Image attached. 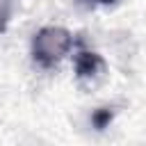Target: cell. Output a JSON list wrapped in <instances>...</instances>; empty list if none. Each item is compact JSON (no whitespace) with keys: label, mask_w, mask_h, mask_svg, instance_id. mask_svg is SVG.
<instances>
[{"label":"cell","mask_w":146,"mask_h":146,"mask_svg":"<svg viewBox=\"0 0 146 146\" xmlns=\"http://www.w3.org/2000/svg\"><path fill=\"white\" fill-rule=\"evenodd\" d=\"M105 73V59L103 55L94 50H80L75 55V75L82 82H96Z\"/></svg>","instance_id":"2"},{"label":"cell","mask_w":146,"mask_h":146,"mask_svg":"<svg viewBox=\"0 0 146 146\" xmlns=\"http://www.w3.org/2000/svg\"><path fill=\"white\" fill-rule=\"evenodd\" d=\"M96 2H100V5H112V2H116V0H96Z\"/></svg>","instance_id":"5"},{"label":"cell","mask_w":146,"mask_h":146,"mask_svg":"<svg viewBox=\"0 0 146 146\" xmlns=\"http://www.w3.org/2000/svg\"><path fill=\"white\" fill-rule=\"evenodd\" d=\"M112 119H114V107H98L91 114V125L96 130H105L112 123Z\"/></svg>","instance_id":"3"},{"label":"cell","mask_w":146,"mask_h":146,"mask_svg":"<svg viewBox=\"0 0 146 146\" xmlns=\"http://www.w3.org/2000/svg\"><path fill=\"white\" fill-rule=\"evenodd\" d=\"M73 48V34L59 25H46L32 36V59L41 68H55Z\"/></svg>","instance_id":"1"},{"label":"cell","mask_w":146,"mask_h":146,"mask_svg":"<svg viewBox=\"0 0 146 146\" xmlns=\"http://www.w3.org/2000/svg\"><path fill=\"white\" fill-rule=\"evenodd\" d=\"M14 14V0H0V34L7 30Z\"/></svg>","instance_id":"4"}]
</instances>
